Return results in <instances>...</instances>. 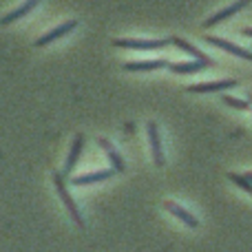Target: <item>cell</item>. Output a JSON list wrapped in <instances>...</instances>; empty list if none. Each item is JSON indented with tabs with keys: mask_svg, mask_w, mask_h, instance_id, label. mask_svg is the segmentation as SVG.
Instances as JSON below:
<instances>
[{
	"mask_svg": "<svg viewBox=\"0 0 252 252\" xmlns=\"http://www.w3.org/2000/svg\"><path fill=\"white\" fill-rule=\"evenodd\" d=\"M115 47H122V49H137V51H153V49H164L168 47L170 38H164V40H130V38H122V40H113Z\"/></svg>",
	"mask_w": 252,
	"mask_h": 252,
	"instance_id": "cell-2",
	"label": "cell"
},
{
	"mask_svg": "<svg viewBox=\"0 0 252 252\" xmlns=\"http://www.w3.org/2000/svg\"><path fill=\"white\" fill-rule=\"evenodd\" d=\"M206 42L215 44V47L223 49V51L232 53V56H237V58H244V60H250L252 62V51H246V49L237 47V44L228 42V40H223V38H217V35H206Z\"/></svg>",
	"mask_w": 252,
	"mask_h": 252,
	"instance_id": "cell-4",
	"label": "cell"
},
{
	"mask_svg": "<svg viewBox=\"0 0 252 252\" xmlns=\"http://www.w3.org/2000/svg\"><path fill=\"white\" fill-rule=\"evenodd\" d=\"M228 179H230V182H235L239 188H244L246 192H250V195H252V182H250L248 177H244V175H237V173H230V175H228Z\"/></svg>",
	"mask_w": 252,
	"mask_h": 252,
	"instance_id": "cell-16",
	"label": "cell"
},
{
	"mask_svg": "<svg viewBox=\"0 0 252 252\" xmlns=\"http://www.w3.org/2000/svg\"><path fill=\"white\" fill-rule=\"evenodd\" d=\"M97 144H100V146H102V151H104V153H106V157H109V159H111V164H113V168L118 170V173H122V170H124V161H122V157H120L118 153H115V148L111 146V142H109V139L100 137V139H97Z\"/></svg>",
	"mask_w": 252,
	"mask_h": 252,
	"instance_id": "cell-15",
	"label": "cell"
},
{
	"mask_svg": "<svg viewBox=\"0 0 252 252\" xmlns=\"http://www.w3.org/2000/svg\"><path fill=\"white\" fill-rule=\"evenodd\" d=\"M170 42H173L175 47H179V49H182V51L190 53L192 58H197V60H201V62H208V64L213 66V60H210V58L206 56V53H201L199 49H197V47H192V44H190V42H186V40H184V38H177V35H173V38H170Z\"/></svg>",
	"mask_w": 252,
	"mask_h": 252,
	"instance_id": "cell-11",
	"label": "cell"
},
{
	"mask_svg": "<svg viewBox=\"0 0 252 252\" xmlns=\"http://www.w3.org/2000/svg\"><path fill=\"white\" fill-rule=\"evenodd\" d=\"M237 87V80H219V82H206V84H192L188 87L190 93H210V91H226V89Z\"/></svg>",
	"mask_w": 252,
	"mask_h": 252,
	"instance_id": "cell-7",
	"label": "cell"
},
{
	"mask_svg": "<svg viewBox=\"0 0 252 252\" xmlns=\"http://www.w3.org/2000/svg\"><path fill=\"white\" fill-rule=\"evenodd\" d=\"M221 100L226 102L228 106H235V109H241V111H246V109L250 106V102H246V100H237V97H230V95H223Z\"/></svg>",
	"mask_w": 252,
	"mask_h": 252,
	"instance_id": "cell-17",
	"label": "cell"
},
{
	"mask_svg": "<svg viewBox=\"0 0 252 252\" xmlns=\"http://www.w3.org/2000/svg\"><path fill=\"white\" fill-rule=\"evenodd\" d=\"M246 4H250V0H237L235 4H230V7H226V9H221L219 13H215V16H210L208 20L204 22V27L208 29V27H215L217 22H221V20H226V18H230V16H235L237 11H241V9L246 7Z\"/></svg>",
	"mask_w": 252,
	"mask_h": 252,
	"instance_id": "cell-5",
	"label": "cell"
},
{
	"mask_svg": "<svg viewBox=\"0 0 252 252\" xmlns=\"http://www.w3.org/2000/svg\"><path fill=\"white\" fill-rule=\"evenodd\" d=\"M115 168H109V170H97V173H89V175H78V177L71 179L73 186H87V184H95V182H102V179H109L113 177Z\"/></svg>",
	"mask_w": 252,
	"mask_h": 252,
	"instance_id": "cell-8",
	"label": "cell"
},
{
	"mask_svg": "<svg viewBox=\"0 0 252 252\" xmlns=\"http://www.w3.org/2000/svg\"><path fill=\"white\" fill-rule=\"evenodd\" d=\"M168 66L166 60H144V62H126L124 69L126 71H157Z\"/></svg>",
	"mask_w": 252,
	"mask_h": 252,
	"instance_id": "cell-14",
	"label": "cell"
},
{
	"mask_svg": "<svg viewBox=\"0 0 252 252\" xmlns=\"http://www.w3.org/2000/svg\"><path fill=\"white\" fill-rule=\"evenodd\" d=\"M246 177H248V179H250V182H252V173H248V175H246Z\"/></svg>",
	"mask_w": 252,
	"mask_h": 252,
	"instance_id": "cell-19",
	"label": "cell"
},
{
	"mask_svg": "<svg viewBox=\"0 0 252 252\" xmlns=\"http://www.w3.org/2000/svg\"><path fill=\"white\" fill-rule=\"evenodd\" d=\"M148 142H151V151H153V159L157 166H164V151H161V139H159V128L155 122H148Z\"/></svg>",
	"mask_w": 252,
	"mask_h": 252,
	"instance_id": "cell-3",
	"label": "cell"
},
{
	"mask_svg": "<svg viewBox=\"0 0 252 252\" xmlns=\"http://www.w3.org/2000/svg\"><path fill=\"white\" fill-rule=\"evenodd\" d=\"M82 146H84V135H78V137H75V142H73V146H71L69 159H66V164H64V177H69V175L73 173L75 161H78V157H80V151H82Z\"/></svg>",
	"mask_w": 252,
	"mask_h": 252,
	"instance_id": "cell-12",
	"label": "cell"
},
{
	"mask_svg": "<svg viewBox=\"0 0 252 252\" xmlns=\"http://www.w3.org/2000/svg\"><path fill=\"white\" fill-rule=\"evenodd\" d=\"M244 35H248V38H252V27H250V29H244Z\"/></svg>",
	"mask_w": 252,
	"mask_h": 252,
	"instance_id": "cell-18",
	"label": "cell"
},
{
	"mask_svg": "<svg viewBox=\"0 0 252 252\" xmlns=\"http://www.w3.org/2000/svg\"><path fill=\"white\" fill-rule=\"evenodd\" d=\"M38 2L40 0H27L25 4H20V7L16 9V11H11V13H7L4 18H0V25H11L13 20H20L22 16H27L29 11H33V9L38 7Z\"/></svg>",
	"mask_w": 252,
	"mask_h": 252,
	"instance_id": "cell-10",
	"label": "cell"
},
{
	"mask_svg": "<svg viewBox=\"0 0 252 252\" xmlns=\"http://www.w3.org/2000/svg\"><path fill=\"white\" fill-rule=\"evenodd\" d=\"M166 210H168V213H173V217H177L179 221H184L186 226H190V228H197V226H199V221H197V219L192 217L188 210H184L179 204H175V201H166Z\"/></svg>",
	"mask_w": 252,
	"mask_h": 252,
	"instance_id": "cell-9",
	"label": "cell"
},
{
	"mask_svg": "<svg viewBox=\"0 0 252 252\" xmlns=\"http://www.w3.org/2000/svg\"><path fill=\"white\" fill-rule=\"evenodd\" d=\"M208 62H201V60H195V62H177V64H168V69L173 73H197V71H204L208 69Z\"/></svg>",
	"mask_w": 252,
	"mask_h": 252,
	"instance_id": "cell-13",
	"label": "cell"
},
{
	"mask_svg": "<svg viewBox=\"0 0 252 252\" xmlns=\"http://www.w3.org/2000/svg\"><path fill=\"white\" fill-rule=\"evenodd\" d=\"M75 27H78V20H69V22H64V25L56 27L53 31H49V33H44L42 38L35 40V47H44V44H49V42H53V40L62 38V35H66L71 29H75Z\"/></svg>",
	"mask_w": 252,
	"mask_h": 252,
	"instance_id": "cell-6",
	"label": "cell"
},
{
	"mask_svg": "<svg viewBox=\"0 0 252 252\" xmlns=\"http://www.w3.org/2000/svg\"><path fill=\"white\" fill-rule=\"evenodd\" d=\"M53 184H56V190H58V195H60L62 204L66 206V210H69V213H71V217H73V221L78 223V226H84V219H82V215H80V208H78V206H75V201H73V197H71V192L66 190L64 175H62V173H53Z\"/></svg>",
	"mask_w": 252,
	"mask_h": 252,
	"instance_id": "cell-1",
	"label": "cell"
}]
</instances>
